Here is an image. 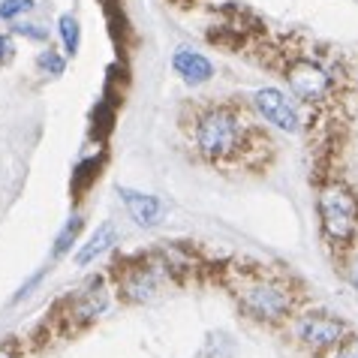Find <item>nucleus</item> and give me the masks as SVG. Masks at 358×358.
<instances>
[{"instance_id": "17", "label": "nucleus", "mask_w": 358, "mask_h": 358, "mask_svg": "<svg viewBox=\"0 0 358 358\" xmlns=\"http://www.w3.org/2000/svg\"><path fill=\"white\" fill-rule=\"evenodd\" d=\"M15 57V43L9 34H0V66H6Z\"/></svg>"}, {"instance_id": "2", "label": "nucleus", "mask_w": 358, "mask_h": 358, "mask_svg": "<svg viewBox=\"0 0 358 358\" xmlns=\"http://www.w3.org/2000/svg\"><path fill=\"white\" fill-rule=\"evenodd\" d=\"M277 57V69L283 73L286 85H289V94L298 99L301 106H310V108H334L341 99V85H343V73L337 61L325 52H313L310 45H289V39H280L274 45Z\"/></svg>"}, {"instance_id": "20", "label": "nucleus", "mask_w": 358, "mask_h": 358, "mask_svg": "<svg viewBox=\"0 0 358 358\" xmlns=\"http://www.w3.org/2000/svg\"><path fill=\"white\" fill-rule=\"evenodd\" d=\"M175 3H190V0H175Z\"/></svg>"}, {"instance_id": "1", "label": "nucleus", "mask_w": 358, "mask_h": 358, "mask_svg": "<svg viewBox=\"0 0 358 358\" xmlns=\"http://www.w3.org/2000/svg\"><path fill=\"white\" fill-rule=\"evenodd\" d=\"M193 117H184L193 154L205 166L220 172H262L274 160V138L241 103L190 106Z\"/></svg>"}, {"instance_id": "15", "label": "nucleus", "mask_w": 358, "mask_h": 358, "mask_svg": "<svg viewBox=\"0 0 358 358\" xmlns=\"http://www.w3.org/2000/svg\"><path fill=\"white\" fill-rule=\"evenodd\" d=\"M328 358H358V337H343Z\"/></svg>"}, {"instance_id": "13", "label": "nucleus", "mask_w": 358, "mask_h": 358, "mask_svg": "<svg viewBox=\"0 0 358 358\" xmlns=\"http://www.w3.org/2000/svg\"><path fill=\"white\" fill-rule=\"evenodd\" d=\"M82 226H85L82 217H69L66 226L61 229V235H57V241H55V250H52V253H55V256H64L69 247H73V241L78 238V232H82Z\"/></svg>"}, {"instance_id": "14", "label": "nucleus", "mask_w": 358, "mask_h": 358, "mask_svg": "<svg viewBox=\"0 0 358 358\" xmlns=\"http://www.w3.org/2000/svg\"><path fill=\"white\" fill-rule=\"evenodd\" d=\"M34 9V0H0V18L3 22H15V18L27 15Z\"/></svg>"}, {"instance_id": "19", "label": "nucleus", "mask_w": 358, "mask_h": 358, "mask_svg": "<svg viewBox=\"0 0 358 358\" xmlns=\"http://www.w3.org/2000/svg\"><path fill=\"white\" fill-rule=\"evenodd\" d=\"M0 358H15V350L13 346H0Z\"/></svg>"}, {"instance_id": "11", "label": "nucleus", "mask_w": 358, "mask_h": 358, "mask_svg": "<svg viewBox=\"0 0 358 358\" xmlns=\"http://www.w3.org/2000/svg\"><path fill=\"white\" fill-rule=\"evenodd\" d=\"M57 31H61V39H64V52L76 55L78 45H82V27H78V18L73 13H64L61 18H57Z\"/></svg>"}, {"instance_id": "6", "label": "nucleus", "mask_w": 358, "mask_h": 358, "mask_svg": "<svg viewBox=\"0 0 358 358\" xmlns=\"http://www.w3.org/2000/svg\"><path fill=\"white\" fill-rule=\"evenodd\" d=\"M295 337L313 352L334 350L346 337V325L331 313H304L295 320Z\"/></svg>"}, {"instance_id": "5", "label": "nucleus", "mask_w": 358, "mask_h": 358, "mask_svg": "<svg viewBox=\"0 0 358 358\" xmlns=\"http://www.w3.org/2000/svg\"><path fill=\"white\" fill-rule=\"evenodd\" d=\"M253 108L265 124H274L277 130H283V133L295 136L304 130L301 103H298L292 94L280 91V87H259V91L253 94Z\"/></svg>"}, {"instance_id": "12", "label": "nucleus", "mask_w": 358, "mask_h": 358, "mask_svg": "<svg viewBox=\"0 0 358 358\" xmlns=\"http://www.w3.org/2000/svg\"><path fill=\"white\" fill-rule=\"evenodd\" d=\"M36 69L43 76H64V69H66V57L57 52V48H43V52L36 55Z\"/></svg>"}, {"instance_id": "8", "label": "nucleus", "mask_w": 358, "mask_h": 358, "mask_svg": "<svg viewBox=\"0 0 358 358\" xmlns=\"http://www.w3.org/2000/svg\"><path fill=\"white\" fill-rule=\"evenodd\" d=\"M172 69L184 78V85H190V87L208 85L214 78V64L208 61L202 52H196V48H178L172 55Z\"/></svg>"}, {"instance_id": "18", "label": "nucleus", "mask_w": 358, "mask_h": 358, "mask_svg": "<svg viewBox=\"0 0 358 358\" xmlns=\"http://www.w3.org/2000/svg\"><path fill=\"white\" fill-rule=\"evenodd\" d=\"M346 280H350V286L358 292V250L352 253V259L346 262Z\"/></svg>"}, {"instance_id": "9", "label": "nucleus", "mask_w": 358, "mask_h": 358, "mask_svg": "<svg viewBox=\"0 0 358 358\" xmlns=\"http://www.w3.org/2000/svg\"><path fill=\"white\" fill-rule=\"evenodd\" d=\"M115 244H117V229H115V223H103V226H99L96 232L91 235V241H87L82 250L76 253V265H78V268L91 265L96 256H103L106 250H112Z\"/></svg>"}, {"instance_id": "10", "label": "nucleus", "mask_w": 358, "mask_h": 358, "mask_svg": "<svg viewBox=\"0 0 358 358\" xmlns=\"http://www.w3.org/2000/svg\"><path fill=\"white\" fill-rule=\"evenodd\" d=\"M124 295L130 298V301H145V298H151L157 292V274H154V268H145V265H138V268H130V277L124 280Z\"/></svg>"}, {"instance_id": "16", "label": "nucleus", "mask_w": 358, "mask_h": 358, "mask_svg": "<svg viewBox=\"0 0 358 358\" xmlns=\"http://www.w3.org/2000/svg\"><path fill=\"white\" fill-rule=\"evenodd\" d=\"M15 34H22V36H27V39H39V43H43V39L48 36V31L45 27H39V24H27V22H18L15 27H13Z\"/></svg>"}, {"instance_id": "7", "label": "nucleus", "mask_w": 358, "mask_h": 358, "mask_svg": "<svg viewBox=\"0 0 358 358\" xmlns=\"http://www.w3.org/2000/svg\"><path fill=\"white\" fill-rule=\"evenodd\" d=\"M121 199H124V205H127V211H130V217L136 220V226L154 229V226H160V223H163L166 205H163L157 196H151V193H138V190H130V187H124V190H121Z\"/></svg>"}, {"instance_id": "3", "label": "nucleus", "mask_w": 358, "mask_h": 358, "mask_svg": "<svg viewBox=\"0 0 358 358\" xmlns=\"http://www.w3.org/2000/svg\"><path fill=\"white\" fill-rule=\"evenodd\" d=\"M232 292L238 298V304L253 320H262V322H280L295 307V292L289 289V283L268 271H247V268L235 271Z\"/></svg>"}, {"instance_id": "4", "label": "nucleus", "mask_w": 358, "mask_h": 358, "mask_svg": "<svg viewBox=\"0 0 358 358\" xmlns=\"http://www.w3.org/2000/svg\"><path fill=\"white\" fill-rule=\"evenodd\" d=\"M316 211H320V223L328 241L350 247L358 238V193L341 178H328L320 184V196H316Z\"/></svg>"}]
</instances>
